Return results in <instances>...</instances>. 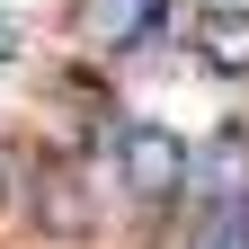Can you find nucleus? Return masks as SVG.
Masks as SVG:
<instances>
[{"label": "nucleus", "instance_id": "nucleus-1", "mask_svg": "<svg viewBox=\"0 0 249 249\" xmlns=\"http://www.w3.org/2000/svg\"><path fill=\"white\" fill-rule=\"evenodd\" d=\"M187 151L196 142H178L169 124H124L116 134V178L142 205H169V196H187Z\"/></svg>", "mask_w": 249, "mask_h": 249}, {"label": "nucleus", "instance_id": "nucleus-2", "mask_svg": "<svg viewBox=\"0 0 249 249\" xmlns=\"http://www.w3.org/2000/svg\"><path fill=\"white\" fill-rule=\"evenodd\" d=\"M187 187H196L213 213H231L249 196V134L240 124H223V134H205L196 151H187Z\"/></svg>", "mask_w": 249, "mask_h": 249}, {"label": "nucleus", "instance_id": "nucleus-6", "mask_svg": "<svg viewBox=\"0 0 249 249\" xmlns=\"http://www.w3.org/2000/svg\"><path fill=\"white\" fill-rule=\"evenodd\" d=\"M9 53H18V27H0V62H9Z\"/></svg>", "mask_w": 249, "mask_h": 249}, {"label": "nucleus", "instance_id": "nucleus-4", "mask_svg": "<svg viewBox=\"0 0 249 249\" xmlns=\"http://www.w3.org/2000/svg\"><path fill=\"white\" fill-rule=\"evenodd\" d=\"M89 45H107V53H124V45H142L151 27L169 18V0H89Z\"/></svg>", "mask_w": 249, "mask_h": 249}, {"label": "nucleus", "instance_id": "nucleus-5", "mask_svg": "<svg viewBox=\"0 0 249 249\" xmlns=\"http://www.w3.org/2000/svg\"><path fill=\"white\" fill-rule=\"evenodd\" d=\"M196 249H249V240H240L231 213H205V223H196Z\"/></svg>", "mask_w": 249, "mask_h": 249}, {"label": "nucleus", "instance_id": "nucleus-3", "mask_svg": "<svg viewBox=\"0 0 249 249\" xmlns=\"http://www.w3.org/2000/svg\"><path fill=\"white\" fill-rule=\"evenodd\" d=\"M187 45H196V62H205L213 80H249V9H223V0H213Z\"/></svg>", "mask_w": 249, "mask_h": 249}]
</instances>
